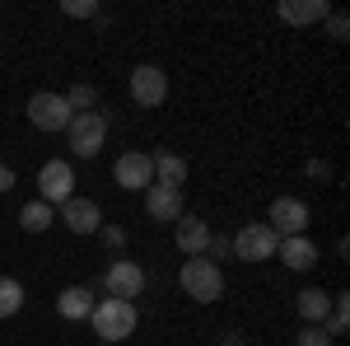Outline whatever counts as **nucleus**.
<instances>
[{
  "mask_svg": "<svg viewBox=\"0 0 350 346\" xmlns=\"http://www.w3.org/2000/svg\"><path fill=\"white\" fill-rule=\"evenodd\" d=\"M299 314L313 323V328H323L327 314H332V295L318 291V286H308V291H299Z\"/></svg>",
  "mask_w": 350,
  "mask_h": 346,
  "instance_id": "a211bd4d",
  "label": "nucleus"
},
{
  "mask_svg": "<svg viewBox=\"0 0 350 346\" xmlns=\"http://www.w3.org/2000/svg\"><path fill=\"white\" fill-rule=\"evenodd\" d=\"M275 258L290 267V271H308V267H318V243L295 234V239H280L275 243Z\"/></svg>",
  "mask_w": 350,
  "mask_h": 346,
  "instance_id": "2eb2a0df",
  "label": "nucleus"
},
{
  "mask_svg": "<svg viewBox=\"0 0 350 346\" xmlns=\"http://www.w3.org/2000/svg\"><path fill=\"white\" fill-rule=\"evenodd\" d=\"M10 187H14V173H10V169L0 164V192H10Z\"/></svg>",
  "mask_w": 350,
  "mask_h": 346,
  "instance_id": "bb28decb",
  "label": "nucleus"
},
{
  "mask_svg": "<svg viewBox=\"0 0 350 346\" xmlns=\"http://www.w3.org/2000/svg\"><path fill=\"white\" fill-rule=\"evenodd\" d=\"M89 323H94V332L108 346H117L135 332V304H126V299H98L94 314H89Z\"/></svg>",
  "mask_w": 350,
  "mask_h": 346,
  "instance_id": "f03ea898",
  "label": "nucleus"
},
{
  "mask_svg": "<svg viewBox=\"0 0 350 346\" xmlns=\"http://www.w3.org/2000/svg\"><path fill=\"white\" fill-rule=\"evenodd\" d=\"M61 225H66L70 234H98V230H103V211H98V201H89V197H70V201L61 206Z\"/></svg>",
  "mask_w": 350,
  "mask_h": 346,
  "instance_id": "f8f14e48",
  "label": "nucleus"
},
{
  "mask_svg": "<svg viewBox=\"0 0 350 346\" xmlns=\"http://www.w3.org/2000/svg\"><path fill=\"white\" fill-rule=\"evenodd\" d=\"M66 140H70V155L94 160L103 150V140H108V117L103 112H75L70 127H66Z\"/></svg>",
  "mask_w": 350,
  "mask_h": 346,
  "instance_id": "7ed1b4c3",
  "label": "nucleus"
},
{
  "mask_svg": "<svg viewBox=\"0 0 350 346\" xmlns=\"http://www.w3.org/2000/svg\"><path fill=\"white\" fill-rule=\"evenodd\" d=\"M275 14H280L285 24L304 28V24H323L327 14H332V5H327V0H280Z\"/></svg>",
  "mask_w": 350,
  "mask_h": 346,
  "instance_id": "4468645a",
  "label": "nucleus"
},
{
  "mask_svg": "<svg viewBox=\"0 0 350 346\" xmlns=\"http://www.w3.org/2000/svg\"><path fill=\"white\" fill-rule=\"evenodd\" d=\"M112 178H117V187H126V192H145V187L154 183V164H150V155H140V150H126L122 160L112 164Z\"/></svg>",
  "mask_w": 350,
  "mask_h": 346,
  "instance_id": "9b49d317",
  "label": "nucleus"
},
{
  "mask_svg": "<svg viewBox=\"0 0 350 346\" xmlns=\"http://www.w3.org/2000/svg\"><path fill=\"white\" fill-rule=\"evenodd\" d=\"M98 346H108V342H98Z\"/></svg>",
  "mask_w": 350,
  "mask_h": 346,
  "instance_id": "cd10ccee",
  "label": "nucleus"
},
{
  "mask_svg": "<svg viewBox=\"0 0 350 346\" xmlns=\"http://www.w3.org/2000/svg\"><path fill=\"white\" fill-rule=\"evenodd\" d=\"M38 201H47V206H66L70 197H75V169L66 160H47L38 169Z\"/></svg>",
  "mask_w": 350,
  "mask_h": 346,
  "instance_id": "39448f33",
  "label": "nucleus"
},
{
  "mask_svg": "<svg viewBox=\"0 0 350 346\" xmlns=\"http://www.w3.org/2000/svg\"><path fill=\"white\" fill-rule=\"evenodd\" d=\"M70 103H66V94H52V89H42V94H33L28 99V122L38 127V132H66L70 127Z\"/></svg>",
  "mask_w": 350,
  "mask_h": 346,
  "instance_id": "20e7f679",
  "label": "nucleus"
},
{
  "mask_svg": "<svg viewBox=\"0 0 350 346\" xmlns=\"http://www.w3.org/2000/svg\"><path fill=\"white\" fill-rule=\"evenodd\" d=\"M275 234H271V225L262 220V225H243L239 234L229 239V253H239L243 262H271L275 258Z\"/></svg>",
  "mask_w": 350,
  "mask_h": 346,
  "instance_id": "423d86ee",
  "label": "nucleus"
},
{
  "mask_svg": "<svg viewBox=\"0 0 350 346\" xmlns=\"http://www.w3.org/2000/svg\"><path fill=\"white\" fill-rule=\"evenodd\" d=\"M211 234H215V230H211L201 215H183V220L173 225V239H178V248H183L187 258H201L206 243H211Z\"/></svg>",
  "mask_w": 350,
  "mask_h": 346,
  "instance_id": "ddd939ff",
  "label": "nucleus"
},
{
  "mask_svg": "<svg viewBox=\"0 0 350 346\" xmlns=\"http://www.w3.org/2000/svg\"><path fill=\"white\" fill-rule=\"evenodd\" d=\"M229 346H234V342H229Z\"/></svg>",
  "mask_w": 350,
  "mask_h": 346,
  "instance_id": "c85d7f7f",
  "label": "nucleus"
},
{
  "mask_svg": "<svg viewBox=\"0 0 350 346\" xmlns=\"http://www.w3.org/2000/svg\"><path fill=\"white\" fill-rule=\"evenodd\" d=\"M150 164H154V183H163V187H183V183H187V160H183V155H173V150H154Z\"/></svg>",
  "mask_w": 350,
  "mask_h": 346,
  "instance_id": "f3484780",
  "label": "nucleus"
},
{
  "mask_svg": "<svg viewBox=\"0 0 350 346\" xmlns=\"http://www.w3.org/2000/svg\"><path fill=\"white\" fill-rule=\"evenodd\" d=\"M103 291H108V299H126V304H135V295L145 291V271H140V262L117 258V262L103 271Z\"/></svg>",
  "mask_w": 350,
  "mask_h": 346,
  "instance_id": "0eeeda50",
  "label": "nucleus"
},
{
  "mask_svg": "<svg viewBox=\"0 0 350 346\" xmlns=\"http://www.w3.org/2000/svg\"><path fill=\"white\" fill-rule=\"evenodd\" d=\"M66 103H70V112H98V94H94V84H75L66 94Z\"/></svg>",
  "mask_w": 350,
  "mask_h": 346,
  "instance_id": "4be33fe9",
  "label": "nucleus"
},
{
  "mask_svg": "<svg viewBox=\"0 0 350 346\" xmlns=\"http://www.w3.org/2000/svg\"><path fill=\"white\" fill-rule=\"evenodd\" d=\"M24 309V286L14 276H0V319H14Z\"/></svg>",
  "mask_w": 350,
  "mask_h": 346,
  "instance_id": "aec40b11",
  "label": "nucleus"
},
{
  "mask_svg": "<svg viewBox=\"0 0 350 346\" xmlns=\"http://www.w3.org/2000/svg\"><path fill=\"white\" fill-rule=\"evenodd\" d=\"M145 215L159 220V225H178L187 206H183V187H163V183H150L145 187Z\"/></svg>",
  "mask_w": 350,
  "mask_h": 346,
  "instance_id": "1a4fd4ad",
  "label": "nucleus"
},
{
  "mask_svg": "<svg viewBox=\"0 0 350 346\" xmlns=\"http://www.w3.org/2000/svg\"><path fill=\"white\" fill-rule=\"evenodd\" d=\"M346 328H350V299L346 295H332V314H327L323 332L327 337H346Z\"/></svg>",
  "mask_w": 350,
  "mask_h": 346,
  "instance_id": "412c9836",
  "label": "nucleus"
},
{
  "mask_svg": "<svg viewBox=\"0 0 350 346\" xmlns=\"http://www.w3.org/2000/svg\"><path fill=\"white\" fill-rule=\"evenodd\" d=\"M98 234H103V239H108L112 248H122V243H126V234H122V230H117V225H103V230H98Z\"/></svg>",
  "mask_w": 350,
  "mask_h": 346,
  "instance_id": "a878e982",
  "label": "nucleus"
},
{
  "mask_svg": "<svg viewBox=\"0 0 350 346\" xmlns=\"http://www.w3.org/2000/svg\"><path fill=\"white\" fill-rule=\"evenodd\" d=\"M126 89H131V99L140 108H159L163 99H168V75H163L159 66H135Z\"/></svg>",
  "mask_w": 350,
  "mask_h": 346,
  "instance_id": "9d476101",
  "label": "nucleus"
},
{
  "mask_svg": "<svg viewBox=\"0 0 350 346\" xmlns=\"http://www.w3.org/2000/svg\"><path fill=\"white\" fill-rule=\"evenodd\" d=\"M295 346H332V337H327L323 328H313V323H308V328L295 337Z\"/></svg>",
  "mask_w": 350,
  "mask_h": 346,
  "instance_id": "b1692460",
  "label": "nucleus"
},
{
  "mask_svg": "<svg viewBox=\"0 0 350 346\" xmlns=\"http://www.w3.org/2000/svg\"><path fill=\"white\" fill-rule=\"evenodd\" d=\"M327 28H332V38H336V42H346V38H350V19H346V14H336V10L327 14Z\"/></svg>",
  "mask_w": 350,
  "mask_h": 346,
  "instance_id": "393cba45",
  "label": "nucleus"
},
{
  "mask_svg": "<svg viewBox=\"0 0 350 346\" xmlns=\"http://www.w3.org/2000/svg\"><path fill=\"white\" fill-rule=\"evenodd\" d=\"M94 304H98V299H94L89 286H66L61 299H56V314H61V319H70V323H80V319L94 314Z\"/></svg>",
  "mask_w": 350,
  "mask_h": 346,
  "instance_id": "dca6fc26",
  "label": "nucleus"
},
{
  "mask_svg": "<svg viewBox=\"0 0 350 346\" xmlns=\"http://www.w3.org/2000/svg\"><path fill=\"white\" fill-rule=\"evenodd\" d=\"M267 225H271L275 239H295V234L308 230V206H304L299 197H275V201H271Z\"/></svg>",
  "mask_w": 350,
  "mask_h": 346,
  "instance_id": "6e6552de",
  "label": "nucleus"
},
{
  "mask_svg": "<svg viewBox=\"0 0 350 346\" xmlns=\"http://www.w3.org/2000/svg\"><path fill=\"white\" fill-rule=\"evenodd\" d=\"M61 14H66V19H94L98 5H94V0H61Z\"/></svg>",
  "mask_w": 350,
  "mask_h": 346,
  "instance_id": "5701e85b",
  "label": "nucleus"
},
{
  "mask_svg": "<svg viewBox=\"0 0 350 346\" xmlns=\"http://www.w3.org/2000/svg\"><path fill=\"white\" fill-rule=\"evenodd\" d=\"M178 281H183V291H187L196 304H215L219 295H224V271H219V262H211L206 253H201V258H187L183 271H178Z\"/></svg>",
  "mask_w": 350,
  "mask_h": 346,
  "instance_id": "f257e3e1",
  "label": "nucleus"
},
{
  "mask_svg": "<svg viewBox=\"0 0 350 346\" xmlns=\"http://www.w3.org/2000/svg\"><path fill=\"white\" fill-rule=\"evenodd\" d=\"M52 206H47V201H28L24 211H19V225H24L28 234H42V230H52Z\"/></svg>",
  "mask_w": 350,
  "mask_h": 346,
  "instance_id": "6ab92c4d",
  "label": "nucleus"
}]
</instances>
